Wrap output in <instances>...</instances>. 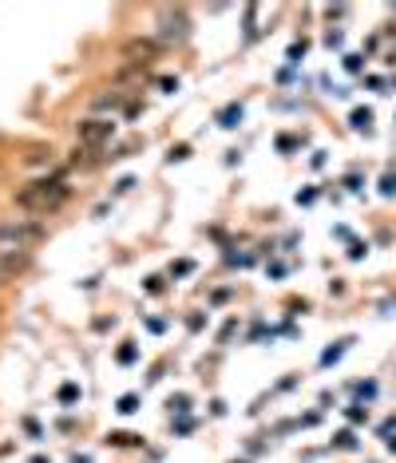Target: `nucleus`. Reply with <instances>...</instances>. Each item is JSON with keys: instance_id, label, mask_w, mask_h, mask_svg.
I'll use <instances>...</instances> for the list:
<instances>
[{"instance_id": "1", "label": "nucleus", "mask_w": 396, "mask_h": 463, "mask_svg": "<svg viewBox=\"0 0 396 463\" xmlns=\"http://www.w3.org/2000/svg\"><path fill=\"white\" fill-rule=\"evenodd\" d=\"M68 203V183L64 178H33L16 191V206L28 214H52Z\"/></svg>"}, {"instance_id": "2", "label": "nucleus", "mask_w": 396, "mask_h": 463, "mask_svg": "<svg viewBox=\"0 0 396 463\" xmlns=\"http://www.w3.org/2000/svg\"><path fill=\"white\" fill-rule=\"evenodd\" d=\"M36 241H44V226H40V222H24V218L0 222V254H13V250H33Z\"/></svg>"}, {"instance_id": "3", "label": "nucleus", "mask_w": 396, "mask_h": 463, "mask_svg": "<svg viewBox=\"0 0 396 463\" xmlns=\"http://www.w3.org/2000/svg\"><path fill=\"white\" fill-rule=\"evenodd\" d=\"M111 135H116V123H111V119H83V123H76L80 146H103Z\"/></svg>"}, {"instance_id": "4", "label": "nucleus", "mask_w": 396, "mask_h": 463, "mask_svg": "<svg viewBox=\"0 0 396 463\" xmlns=\"http://www.w3.org/2000/svg\"><path fill=\"white\" fill-rule=\"evenodd\" d=\"M155 56H159V44H151V40H131V44H127V60H131V64H151Z\"/></svg>"}, {"instance_id": "5", "label": "nucleus", "mask_w": 396, "mask_h": 463, "mask_svg": "<svg viewBox=\"0 0 396 463\" xmlns=\"http://www.w3.org/2000/svg\"><path fill=\"white\" fill-rule=\"evenodd\" d=\"M13 269H16V258L13 254H0V286L13 278Z\"/></svg>"}, {"instance_id": "6", "label": "nucleus", "mask_w": 396, "mask_h": 463, "mask_svg": "<svg viewBox=\"0 0 396 463\" xmlns=\"http://www.w3.org/2000/svg\"><path fill=\"white\" fill-rule=\"evenodd\" d=\"M135 404H139L135 396H123V400H119V412H135Z\"/></svg>"}]
</instances>
